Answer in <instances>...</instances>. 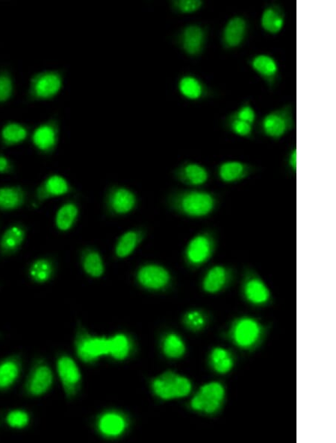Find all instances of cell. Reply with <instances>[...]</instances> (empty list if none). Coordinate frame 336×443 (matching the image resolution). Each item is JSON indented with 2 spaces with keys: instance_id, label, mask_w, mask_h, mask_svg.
I'll return each instance as SVG.
<instances>
[{
  "instance_id": "6da1fadb",
  "label": "cell",
  "mask_w": 336,
  "mask_h": 443,
  "mask_svg": "<svg viewBox=\"0 0 336 443\" xmlns=\"http://www.w3.org/2000/svg\"><path fill=\"white\" fill-rule=\"evenodd\" d=\"M167 203L169 208L180 216L203 219L211 216L219 208L220 198L211 191L184 189L170 193Z\"/></svg>"
},
{
  "instance_id": "7a4b0ae2",
  "label": "cell",
  "mask_w": 336,
  "mask_h": 443,
  "mask_svg": "<svg viewBox=\"0 0 336 443\" xmlns=\"http://www.w3.org/2000/svg\"><path fill=\"white\" fill-rule=\"evenodd\" d=\"M219 238L215 230L206 229L196 234L185 247L184 260L190 269L201 268L215 256Z\"/></svg>"
},
{
  "instance_id": "3957f363",
  "label": "cell",
  "mask_w": 336,
  "mask_h": 443,
  "mask_svg": "<svg viewBox=\"0 0 336 443\" xmlns=\"http://www.w3.org/2000/svg\"><path fill=\"white\" fill-rule=\"evenodd\" d=\"M294 108L292 104L277 108L261 119L260 132L270 139L278 141L295 127Z\"/></svg>"
},
{
  "instance_id": "277c9868",
  "label": "cell",
  "mask_w": 336,
  "mask_h": 443,
  "mask_svg": "<svg viewBox=\"0 0 336 443\" xmlns=\"http://www.w3.org/2000/svg\"><path fill=\"white\" fill-rule=\"evenodd\" d=\"M152 389L163 400L184 398L192 391V384L186 377L168 371L154 380Z\"/></svg>"
},
{
  "instance_id": "5b68a950",
  "label": "cell",
  "mask_w": 336,
  "mask_h": 443,
  "mask_svg": "<svg viewBox=\"0 0 336 443\" xmlns=\"http://www.w3.org/2000/svg\"><path fill=\"white\" fill-rule=\"evenodd\" d=\"M53 383L50 366L43 360H36L32 364L24 385V392L29 397H39L48 393Z\"/></svg>"
},
{
  "instance_id": "8992f818",
  "label": "cell",
  "mask_w": 336,
  "mask_h": 443,
  "mask_svg": "<svg viewBox=\"0 0 336 443\" xmlns=\"http://www.w3.org/2000/svg\"><path fill=\"white\" fill-rule=\"evenodd\" d=\"M224 397L225 390L223 385L217 382H211L201 387L190 405L195 411L211 414L220 409Z\"/></svg>"
},
{
  "instance_id": "52a82bcc",
  "label": "cell",
  "mask_w": 336,
  "mask_h": 443,
  "mask_svg": "<svg viewBox=\"0 0 336 443\" xmlns=\"http://www.w3.org/2000/svg\"><path fill=\"white\" fill-rule=\"evenodd\" d=\"M242 293L244 299L254 306H263L271 299L267 284L251 267L244 270Z\"/></svg>"
},
{
  "instance_id": "ba28073f",
  "label": "cell",
  "mask_w": 336,
  "mask_h": 443,
  "mask_svg": "<svg viewBox=\"0 0 336 443\" xmlns=\"http://www.w3.org/2000/svg\"><path fill=\"white\" fill-rule=\"evenodd\" d=\"M75 348L81 361L90 363L99 357L108 355V339L93 337L84 329L80 328L76 337Z\"/></svg>"
},
{
  "instance_id": "9c48e42d",
  "label": "cell",
  "mask_w": 336,
  "mask_h": 443,
  "mask_svg": "<svg viewBox=\"0 0 336 443\" xmlns=\"http://www.w3.org/2000/svg\"><path fill=\"white\" fill-rule=\"evenodd\" d=\"M136 206H137V197L128 188L114 186L107 192L106 206L108 211L112 215L123 216L129 214Z\"/></svg>"
},
{
  "instance_id": "30bf717a",
  "label": "cell",
  "mask_w": 336,
  "mask_h": 443,
  "mask_svg": "<svg viewBox=\"0 0 336 443\" xmlns=\"http://www.w3.org/2000/svg\"><path fill=\"white\" fill-rule=\"evenodd\" d=\"M62 85L61 77L57 72L38 73L31 80L30 97L32 99H47L57 95Z\"/></svg>"
},
{
  "instance_id": "8fae6325",
  "label": "cell",
  "mask_w": 336,
  "mask_h": 443,
  "mask_svg": "<svg viewBox=\"0 0 336 443\" xmlns=\"http://www.w3.org/2000/svg\"><path fill=\"white\" fill-rule=\"evenodd\" d=\"M136 278L143 288L152 291L165 289L171 282V275L166 267L155 264L141 266Z\"/></svg>"
},
{
  "instance_id": "7c38bea8",
  "label": "cell",
  "mask_w": 336,
  "mask_h": 443,
  "mask_svg": "<svg viewBox=\"0 0 336 443\" xmlns=\"http://www.w3.org/2000/svg\"><path fill=\"white\" fill-rule=\"evenodd\" d=\"M235 277V270L229 265L215 264L204 275L203 290L210 294L222 292L231 284Z\"/></svg>"
},
{
  "instance_id": "4fadbf2b",
  "label": "cell",
  "mask_w": 336,
  "mask_h": 443,
  "mask_svg": "<svg viewBox=\"0 0 336 443\" xmlns=\"http://www.w3.org/2000/svg\"><path fill=\"white\" fill-rule=\"evenodd\" d=\"M257 168L241 161L230 160L221 163L217 168L219 180L226 184H234L246 180L256 173Z\"/></svg>"
},
{
  "instance_id": "5bb4252c",
  "label": "cell",
  "mask_w": 336,
  "mask_h": 443,
  "mask_svg": "<svg viewBox=\"0 0 336 443\" xmlns=\"http://www.w3.org/2000/svg\"><path fill=\"white\" fill-rule=\"evenodd\" d=\"M57 371L63 391L69 399L74 398L81 386V374L74 360L68 355L58 359Z\"/></svg>"
},
{
  "instance_id": "9a60e30c",
  "label": "cell",
  "mask_w": 336,
  "mask_h": 443,
  "mask_svg": "<svg viewBox=\"0 0 336 443\" xmlns=\"http://www.w3.org/2000/svg\"><path fill=\"white\" fill-rule=\"evenodd\" d=\"M248 33V23L244 17L235 16L225 25L221 43L226 50L238 48L244 42Z\"/></svg>"
},
{
  "instance_id": "2e32d148",
  "label": "cell",
  "mask_w": 336,
  "mask_h": 443,
  "mask_svg": "<svg viewBox=\"0 0 336 443\" xmlns=\"http://www.w3.org/2000/svg\"><path fill=\"white\" fill-rule=\"evenodd\" d=\"M177 181L189 187H201L210 179V173L204 166L195 162H186L174 172Z\"/></svg>"
},
{
  "instance_id": "e0dca14e",
  "label": "cell",
  "mask_w": 336,
  "mask_h": 443,
  "mask_svg": "<svg viewBox=\"0 0 336 443\" xmlns=\"http://www.w3.org/2000/svg\"><path fill=\"white\" fill-rule=\"evenodd\" d=\"M261 335L259 323L251 318H242L235 325L233 337L235 343L243 348H248L255 344Z\"/></svg>"
},
{
  "instance_id": "ac0fdd59",
  "label": "cell",
  "mask_w": 336,
  "mask_h": 443,
  "mask_svg": "<svg viewBox=\"0 0 336 443\" xmlns=\"http://www.w3.org/2000/svg\"><path fill=\"white\" fill-rule=\"evenodd\" d=\"M250 66L266 82L270 88H274L279 79V68L276 59L267 54L255 55L250 61Z\"/></svg>"
},
{
  "instance_id": "d6986e66",
  "label": "cell",
  "mask_w": 336,
  "mask_h": 443,
  "mask_svg": "<svg viewBox=\"0 0 336 443\" xmlns=\"http://www.w3.org/2000/svg\"><path fill=\"white\" fill-rule=\"evenodd\" d=\"M69 182L59 175H52L45 179L35 191V199L43 203L50 199L68 195L71 192Z\"/></svg>"
},
{
  "instance_id": "ffe728a7",
  "label": "cell",
  "mask_w": 336,
  "mask_h": 443,
  "mask_svg": "<svg viewBox=\"0 0 336 443\" xmlns=\"http://www.w3.org/2000/svg\"><path fill=\"white\" fill-rule=\"evenodd\" d=\"M206 32L198 25H190L185 28L180 35L181 48L189 55L201 54L205 47Z\"/></svg>"
},
{
  "instance_id": "44dd1931",
  "label": "cell",
  "mask_w": 336,
  "mask_h": 443,
  "mask_svg": "<svg viewBox=\"0 0 336 443\" xmlns=\"http://www.w3.org/2000/svg\"><path fill=\"white\" fill-rule=\"evenodd\" d=\"M23 369L22 357L18 355L8 356L0 362V391H6L19 380Z\"/></svg>"
},
{
  "instance_id": "7402d4cb",
  "label": "cell",
  "mask_w": 336,
  "mask_h": 443,
  "mask_svg": "<svg viewBox=\"0 0 336 443\" xmlns=\"http://www.w3.org/2000/svg\"><path fill=\"white\" fill-rule=\"evenodd\" d=\"M26 237V228L21 224L8 227L0 239V255L12 256L20 250Z\"/></svg>"
},
{
  "instance_id": "603a6c76",
  "label": "cell",
  "mask_w": 336,
  "mask_h": 443,
  "mask_svg": "<svg viewBox=\"0 0 336 443\" xmlns=\"http://www.w3.org/2000/svg\"><path fill=\"white\" fill-rule=\"evenodd\" d=\"M285 13L283 8L276 3L268 6L261 17L262 29L271 35H277L284 29Z\"/></svg>"
},
{
  "instance_id": "cb8c5ba5",
  "label": "cell",
  "mask_w": 336,
  "mask_h": 443,
  "mask_svg": "<svg viewBox=\"0 0 336 443\" xmlns=\"http://www.w3.org/2000/svg\"><path fill=\"white\" fill-rule=\"evenodd\" d=\"M144 236L145 233L142 229L127 230L117 239L115 248L116 256L123 259L131 255L141 244Z\"/></svg>"
},
{
  "instance_id": "d4e9b609",
  "label": "cell",
  "mask_w": 336,
  "mask_h": 443,
  "mask_svg": "<svg viewBox=\"0 0 336 443\" xmlns=\"http://www.w3.org/2000/svg\"><path fill=\"white\" fill-rule=\"evenodd\" d=\"M58 141L56 126L43 124L39 126L32 135V141L37 149L43 153H50L55 149Z\"/></svg>"
},
{
  "instance_id": "484cf974",
  "label": "cell",
  "mask_w": 336,
  "mask_h": 443,
  "mask_svg": "<svg viewBox=\"0 0 336 443\" xmlns=\"http://www.w3.org/2000/svg\"><path fill=\"white\" fill-rule=\"evenodd\" d=\"M26 192L21 186L0 188V210L12 211L25 205Z\"/></svg>"
},
{
  "instance_id": "4316f807",
  "label": "cell",
  "mask_w": 336,
  "mask_h": 443,
  "mask_svg": "<svg viewBox=\"0 0 336 443\" xmlns=\"http://www.w3.org/2000/svg\"><path fill=\"white\" fill-rule=\"evenodd\" d=\"M80 262L84 271L90 277L99 278L103 275L105 266L103 258L96 248H83L80 253Z\"/></svg>"
},
{
  "instance_id": "83f0119b",
  "label": "cell",
  "mask_w": 336,
  "mask_h": 443,
  "mask_svg": "<svg viewBox=\"0 0 336 443\" xmlns=\"http://www.w3.org/2000/svg\"><path fill=\"white\" fill-rule=\"evenodd\" d=\"M56 264L50 257H40L29 267L28 275L34 283L43 284L52 279L56 273Z\"/></svg>"
},
{
  "instance_id": "f1b7e54d",
  "label": "cell",
  "mask_w": 336,
  "mask_h": 443,
  "mask_svg": "<svg viewBox=\"0 0 336 443\" xmlns=\"http://www.w3.org/2000/svg\"><path fill=\"white\" fill-rule=\"evenodd\" d=\"M79 217V207L75 202L65 203L57 211L56 225L61 232H68L77 223Z\"/></svg>"
},
{
  "instance_id": "f546056e",
  "label": "cell",
  "mask_w": 336,
  "mask_h": 443,
  "mask_svg": "<svg viewBox=\"0 0 336 443\" xmlns=\"http://www.w3.org/2000/svg\"><path fill=\"white\" fill-rule=\"evenodd\" d=\"M28 131L25 126L16 123H9L3 128L2 143L6 146L21 144L26 139Z\"/></svg>"
},
{
  "instance_id": "4dcf8cb0",
  "label": "cell",
  "mask_w": 336,
  "mask_h": 443,
  "mask_svg": "<svg viewBox=\"0 0 336 443\" xmlns=\"http://www.w3.org/2000/svg\"><path fill=\"white\" fill-rule=\"evenodd\" d=\"M211 365L217 373H229L234 366L233 356L226 349L221 347L213 350L210 355Z\"/></svg>"
},
{
  "instance_id": "1f68e13d",
  "label": "cell",
  "mask_w": 336,
  "mask_h": 443,
  "mask_svg": "<svg viewBox=\"0 0 336 443\" xmlns=\"http://www.w3.org/2000/svg\"><path fill=\"white\" fill-rule=\"evenodd\" d=\"M124 420L115 413H108L99 421V429L108 436H117L124 431Z\"/></svg>"
},
{
  "instance_id": "d6a6232c",
  "label": "cell",
  "mask_w": 336,
  "mask_h": 443,
  "mask_svg": "<svg viewBox=\"0 0 336 443\" xmlns=\"http://www.w3.org/2000/svg\"><path fill=\"white\" fill-rule=\"evenodd\" d=\"M180 93L186 98L196 100L201 98L204 94V88L202 83L197 79L190 76L181 78L179 83Z\"/></svg>"
},
{
  "instance_id": "836d02e7",
  "label": "cell",
  "mask_w": 336,
  "mask_h": 443,
  "mask_svg": "<svg viewBox=\"0 0 336 443\" xmlns=\"http://www.w3.org/2000/svg\"><path fill=\"white\" fill-rule=\"evenodd\" d=\"M225 126L227 130L235 135L248 138V139L253 138V126L241 121V119L235 118L231 115L227 117L225 121Z\"/></svg>"
},
{
  "instance_id": "e575fe53",
  "label": "cell",
  "mask_w": 336,
  "mask_h": 443,
  "mask_svg": "<svg viewBox=\"0 0 336 443\" xmlns=\"http://www.w3.org/2000/svg\"><path fill=\"white\" fill-rule=\"evenodd\" d=\"M130 342L123 335H118L108 339V355L117 360H123L130 353Z\"/></svg>"
},
{
  "instance_id": "d590c367",
  "label": "cell",
  "mask_w": 336,
  "mask_h": 443,
  "mask_svg": "<svg viewBox=\"0 0 336 443\" xmlns=\"http://www.w3.org/2000/svg\"><path fill=\"white\" fill-rule=\"evenodd\" d=\"M163 351L170 358H179L185 354L186 346L184 341L175 334L168 335L163 343Z\"/></svg>"
},
{
  "instance_id": "8d00e7d4",
  "label": "cell",
  "mask_w": 336,
  "mask_h": 443,
  "mask_svg": "<svg viewBox=\"0 0 336 443\" xmlns=\"http://www.w3.org/2000/svg\"><path fill=\"white\" fill-rule=\"evenodd\" d=\"M6 421L8 426L12 429H23L29 426L30 416L25 410L16 409L8 413Z\"/></svg>"
},
{
  "instance_id": "74e56055",
  "label": "cell",
  "mask_w": 336,
  "mask_h": 443,
  "mask_svg": "<svg viewBox=\"0 0 336 443\" xmlns=\"http://www.w3.org/2000/svg\"><path fill=\"white\" fill-rule=\"evenodd\" d=\"M13 81L10 74L6 71L0 72V103H4L13 94Z\"/></svg>"
},
{
  "instance_id": "f35d334b",
  "label": "cell",
  "mask_w": 336,
  "mask_h": 443,
  "mask_svg": "<svg viewBox=\"0 0 336 443\" xmlns=\"http://www.w3.org/2000/svg\"><path fill=\"white\" fill-rule=\"evenodd\" d=\"M184 322L189 329L199 331L204 328L206 321L202 312L192 311L186 313Z\"/></svg>"
},
{
  "instance_id": "ab89813d",
  "label": "cell",
  "mask_w": 336,
  "mask_h": 443,
  "mask_svg": "<svg viewBox=\"0 0 336 443\" xmlns=\"http://www.w3.org/2000/svg\"><path fill=\"white\" fill-rule=\"evenodd\" d=\"M235 118L241 119L253 126L257 121V113L252 106L246 101L237 110L231 114Z\"/></svg>"
},
{
  "instance_id": "60d3db41",
  "label": "cell",
  "mask_w": 336,
  "mask_h": 443,
  "mask_svg": "<svg viewBox=\"0 0 336 443\" xmlns=\"http://www.w3.org/2000/svg\"><path fill=\"white\" fill-rule=\"evenodd\" d=\"M203 6L201 0H177L174 6L177 10L183 14L194 13L199 10Z\"/></svg>"
},
{
  "instance_id": "b9f144b4",
  "label": "cell",
  "mask_w": 336,
  "mask_h": 443,
  "mask_svg": "<svg viewBox=\"0 0 336 443\" xmlns=\"http://www.w3.org/2000/svg\"><path fill=\"white\" fill-rule=\"evenodd\" d=\"M297 148L294 146L292 148L286 156V168L292 174L297 173Z\"/></svg>"
},
{
  "instance_id": "7bdbcfd3",
  "label": "cell",
  "mask_w": 336,
  "mask_h": 443,
  "mask_svg": "<svg viewBox=\"0 0 336 443\" xmlns=\"http://www.w3.org/2000/svg\"><path fill=\"white\" fill-rule=\"evenodd\" d=\"M14 167L12 161L3 155H0V174H10L13 173Z\"/></svg>"
}]
</instances>
